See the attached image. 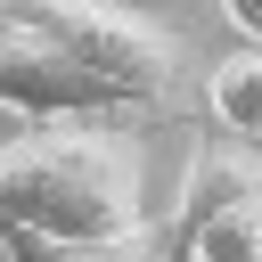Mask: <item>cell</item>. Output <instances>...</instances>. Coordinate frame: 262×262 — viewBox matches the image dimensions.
<instances>
[{"instance_id": "cell-1", "label": "cell", "mask_w": 262, "mask_h": 262, "mask_svg": "<svg viewBox=\"0 0 262 262\" xmlns=\"http://www.w3.org/2000/svg\"><path fill=\"white\" fill-rule=\"evenodd\" d=\"M0 229L57 246L147 237V147L131 123H41L0 147Z\"/></svg>"}, {"instance_id": "cell-2", "label": "cell", "mask_w": 262, "mask_h": 262, "mask_svg": "<svg viewBox=\"0 0 262 262\" xmlns=\"http://www.w3.org/2000/svg\"><path fill=\"white\" fill-rule=\"evenodd\" d=\"M0 25H25L41 41H57L82 74H98L131 115H164L180 106L188 82V41L164 16H139L123 0H0Z\"/></svg>"}, {"instance_id": "cell-3", "label": "cell", "mask_w": 262, "mask_h": 262, "mask_svg": "<svg viewBox=\"0 0 262 262\" xmlns=\"http://www.w3.org/2000/svg\"><path fill=\"white\" fill-rule=\"evenodd\" d=\"M156 262H262V156L205 131L156 221Z\"/></svg>"}, {"instance_id": "cell-4", "label": "cell", "mask_w": 262, "mask_h": 262, "mask_svg": "<svg viewBox=\"0 0 262 262\" xmlns=\"http://www.w3.org/2000/svg\"><path fill=\"white\" fill-rule=\"evenodd\" d=\"M0 106L25 115L33 131L41 123H131V106L98 74H82L57 41H41L25 25H0Z\"/></svg>"}, {"instance_id": "cell-5", "label": "cell", "mask_w": 262, "mask_h": 262, "mask_svg": "<svg viewBox=\"0 0 262 262\" xmlns=\"http://www.w3.org/2000/svg\"><path fill=\"white\" fill-rule=\"evenodd\" d=\"M205 115L221 123V139L262 147V49H229L205 74Z\"/></svg>"}, {"instance_id": "cell-6", "label": "cell", "mask_w": 262, "mask_h": 262, "mask_svg": "<svg viewBox=\"0 0 262 262\" xmlns=\"http://www.w3.org/2000/svg\"><path fill=\"white\" fill-rule=\"evenodd\" d=\"M0 262H156V229L147 237H123V246H57V237L0 229Z\"/></svg>"}, {"instance_id": "cell-7", "label": "cell", "mask_w": 262, "mask_h": 262, "mask_svg": "<svg viewBox=\"0 0 262 262\" xmlns=\"http://www.w3.org/2000/svg\"><path fill=\"white\" fill-rule=\"evenodd\" d=\"M213 8H221V25H229L246 49H262V0H213Z\"/></svg>"}]
</instances>
